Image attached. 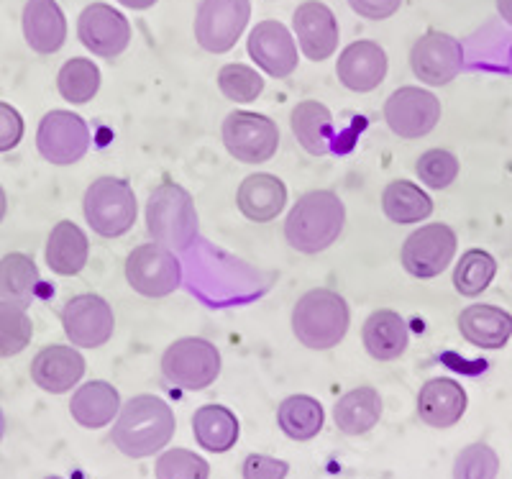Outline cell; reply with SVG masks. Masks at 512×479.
Masks as SVG:
<instances>
[{"label":"cell","mask_w":512,"mask_h":479,"mask_svg":"<svg viewBox=\"0 0 512 479\" xmlns=\"http://www.w3.org/2000/svg\"><path fill=\"white\" fill-rule=\"evenodd\" d=\"M175 413L157 395H136L121 405L111 441L128 459H146L162 451L175 436Z\"/></svg>","instance_id":"6da1fadb"},{"label":"cell","mask_w":512,"mask_h":479,"mask_svg":"<svg viewBox=\"0 0 512 479\" xmlns=\"http://www.w3.org/2000/svg\"><path fill=\"white\" fill-rule=\"evenodd\" d=\"M346 226V205L333 190H310L285 221L287 244L300 254L326 252Z\"/></svg>","instance_id":"7a4b0ae2"},{"label":"cell","mask_w":512,"mask_h":479,"mask_svg":"<svg viewBox=\"0 0 512 479\" xmlns=\"http://www.w3.org/2000/svg\"><path fill=\"white\" fill-rule=\"evenodd\" d=\"M349 305L328 287L310 290L292 308V333L303 346L313 351H326L344 341L349 331Z\"/></svg>","instance_id":"3957f363"},{"label":"cell","mask_w":512,"mask_h":479,"mask_svg":"<svg viewBox=\"0 0 512 479\" xmlns=\"http://www.w3.org/2000/svg\"><path fill=\"white\" fill-rule=\"evenodd\" d=\"M146 231L154 244L185 252L198 239V211L190 193L177 182H162L146 200Z\"/></svg>","instance_id":"277c9868"},{"label":"cell","mask_w":512,"mask_h":479,"mask_svg":"<svg viewBox=\"0 0 512 479\" xmlns=\"http://www.w3.org/2000/svg\"><path fill=\"white\" fill-rule=\"evenodd\" d=\"M82 211L88 218V226L103 239H118L128 234L136 223L139 203H136L134 187L121 177H98L85 190Z\"/></svg>","instance_id":"5b68a950"},{"label":"cell","mask_w":512,"mask_h":479,"mask_svg":"<svg viewBox=\"0 0 512 479\" xmlns=\"http://www.w3.org/2000/svg\"><path fill=\"white\" fill-rule=\"evenodd\" d=\"M162 374L175 387L200 392L218 380L221 351L210 341L198 339V336H185V339L167 346L162 357Z\"/></svg>","instance_id":"8992f818"},{"label":"cell","mask_w":512,"mask_h":479,"mask_svg":"<svg viewBox=\"0 0 512 479\" xmlns=\"http://www.w3.org/2000/svg\"><path fill=\"white\" fill-rule=\"evenodd\" d=\"M126 280L144 298H167L180 287L182 264L162 244H141L126 259Z\"/></svg>","instance_id":"52a82bcc"},{"label":"cell","mask_w":512,"mask_h":479,"mask_svg":"<svg viewBox=\"0 0 512 479\" xmlns=\"http://www.w3.org/2000/svg\"><path fill=\"white\" fill-rule=\"evenodd\" d=\"M251 0H203L195 13V41L210 54H226L246 31Z\"/></svg>","instance_id":"ba28073f"},{"label":"cell","mask_w":512,"mask_h":479,"mask_svg":"<svg viewBox=\"0 0 512 479\" xmlns=\"http://www.w3.org/2000/svg\"><path fill=\"white\" fill-rule=\"evenodd\" d=\"M223 144L228 154L244 164H264L277 154L280 129L269 116L233 111L223 121Z\"/></svg>","instance_id":"9c48e42d"},{"label":"cell","mask_w":512,"mask_h":479,"mask_svg":"<svg viewBox=\"0 0 512 479\" xmlns=\"http://www.w3.org/2000/svg\"><path fill=\"white\" fill-rule=\"evenodd\" d=\"M456 246L459 241H456L454 228L446 223H428L405 239L400 262L408 275L418 277V280H433L454 262Z\"/></svg>","instance_id":"30bf717a"},{"label":"cell","mask_w":512,"mask_h":479,"mask_svg":"<svg viewBox=\"0 0 512 479\" xmlns=\"http://www.w3.org/2000/svg\"><path fill=\"white\" fill-rule=\"evenodd\" d=\"M36 147L57 167L80 162L90 149V129L85 118L72 111H49L36 131Z\"/></svg>","instance_id":"8fae6325"},{"label":"cell","mask_w":512,"mask_h":479,"mask_svg":"<svg viewBox=\"0 0 512 479\" xmlns=\"http://www.w3.org/2000/svg\"><path fill=\"white\" fill-rule=\"evenodd\" d=\"M384 121L400 139H423L441 121V100L431 90L405 85L384 103Z\"/></svg>","instance_id":"7c38bea8"},{"label":"cell","mask_w":512,"mask_h":479,"mask_svg":"<svg viewBox=\"0 0 512 479\" xmlns=\"http://www.w3.org/2000/svg\"><path fill=\"white\" fill-rule=\"evenodd\" d=\"M62 328L72 346L98 349L113 339L116 318H113V308L108 305V300L93 293H82L64 303Z\"/></svg>","instance_id":"4fadbf2b"},{"label":"cell","mask_w":512,"mask_h":479,"mask_svg":"<svg viewBox=\"0 0 512 479\" xmlns=\"http://www.w3.org/2000/svg\"><path fill=\"white\" fill-rule=\"evenodd\" d=\"M410 67L420 82L431 85V88H443L464 70V47L451 34L428 31L413 44Z\"/></svg>","instance_id":"5bb4252c"},{"label":"cell","mask_w":512,"mask_h":479,"mask_svg":"<svg viewBox=\"0 0 512 479\" xmlns=\"http://www.w3.org/2000/svg\"><path fill=\"white\" fill-rule=\"evenodd\" d=\"M77 36L82 47L95 57L116 59L131 44V24L121 11L108 3H90L77 18Z\"/></svg>","instance_id":"9a60e30c"},{"label":"cell","mask_w":512,"mask_h":479,"mask_svg":"<svg viewBox=\"0 0 512 479\" xmlns=\"http://www.w3.org/2000/svg\"><path fill=\"white\" fill-rule=\"evenodd\" d=\"M246 49H249V57L254 59L256 67L267 72V75L277 77V80L290 77L297 70V62H300L290 29L280 21H272V18L251 29Z\"/></svg>","instance_id":"2e32d148"},{"label":"cell","mask_w":512,"mask_h":479,"mask_svg":"<svg viewBox=\"0 0 512 479\" xmlns=\"http://www.w3.org/2000/svg\"><path fill=\"white\" fill-rule=\"evenodd\" d=\"M292 29L297 34L300 52L310 62H326L338 49V21L331 8L320 0H305L292 13Z\"/></svg>","instance_id":"e0dca14e"},{"label":"cell","mask_w":512,"mask_h":479,"mask_svg":"<svg viewBox=\"0 0 512 479\" xmlns=\"http://www.w3.org/2000/svg\"><path fill=\"white\" fill-rule=\"evenodd\" d=\"M387 67H390L387 54L377 41L361 39L338 54L336 75L351 93H372L387 77Z\"/></svg>","instance_id":"ac0fdd59"},{"label":"cell","mask_w":512,"mask_h":479,"mask_svg":"<svg viewBox=\"0 0 512 479\" xmlns=\"http://www.w3.org/2000/svg\"><path fill=\"white\" fill-rule=\"evenodd\" d=\"M82 374H85V359L75 346H44L31 362V380L52 395L70 392L82 380Z\"/></svg>","instance_id":"d6986e66"},{"label":"cell","mask_w":512,"mask_h":479,"mask_svg":"<svg viewBox=\"0 0 512 479\" xmlns=\"http://www.w3.org/2000/svg\"><path fill=\"white\" fill-rule=\"evenodd\" d=\"M466 390L456 380L448 377H436L428 380L418 392V415L425 426L431 428H451L464 418Z\"/></svg>","instance_id":"ffe728a7"},{"label":"cell","mask_w":512,"mask_h":479,"mask_svg":"<svg viewBox=\"0 0 512 479\" xmlns=\"http://www.w3.org/2000/svg\"><path fill=\"white\" fill-rule=\"evenodd\" d=\"M24 39L36 54H54L67 41V18L57 0H29L24 6Z\"/></svg>","instance_id":"44dd1931"},{"label":"cell","mask_w":512,"mask_h":479,"mask_svg":"<svg viewBox=\"0 0 512 479\" xmlns=\"http://www.w3.org/2000/svg\"><path fill=\"white\" fill-rule=\"evenodd\" d=\"M236 203L249 221L269 223L285 211L287 187L280 177L269 175V172H256L241 182Z\"/></svg>","instance_id":"7402d4cb"},{"label":"cell","mask_w":512,"mask_h":479,"mask_svg":"<svg viewBox=\"0 0 512 479\" xmlns=\"http://www.w3.org/2000/svg\"><path fill=\"white\" fill-rule=\"evenodd\" d=\"M459 331L472 346L495 351L512 339V316L497 305L474 303L461 310Z\"/></svg>","instance_id":"603a6c76"},{"label":"cell","mask_w":512,"mask_h":479,"mask_svg":"<svg viewBox=\"0 0 512 479\" xmlns=\"http://www.w3.org/2000/svg\"><path fill=\"white\" fill-rule=\"evenodd\" d=\"M361 339L367 346L369 357L377 362H395L405 354L410 344V328L405 318L395 310H374L361 328Z\"/></svg>","instance_id":"cb8c5ba5"},{"label":"cell","mask_w":512,"mask_h":479,"mask_svg":"<svg viewBox=\"0 0 512 479\" xmlns=\"http://www.w3.org/2000/svg\"><path fill=\"white\" fill-rule=\"evenodd\" d=\"M49 269L59 277H75L80 275L90 257V241L77 223L59 221L52 228L44 249Z\"/></svg>","instance_id":"d4e9b609"},{"label":"cell","mask_w":512,"mask_h":479,"mask_svg":"<svg viewBox=\"0 0 512 479\" xmlns=\"http://www.w3.org/2000/svg\"><path fill=\"white\" fill-rule=\"evenodd\" d=\"M121 410V395L116 387L105 380L85 382L77 387L70 400V413L82 428H105L118 418Z\"/></svg>","instance_id":"484cf974"},{"label":"cell","mask_w":512,"mask_h":479,"mask_svg":"<svg viewBox=\"0 0 512 479\" xmlns=\"http://www.w3.org/2000/svg\"><path fill=\"white\" fill-rule=\"evenodd\" d=\"M192 433L205 451L226 454L239 441V418L226 405H203L192 415Z\"/></svg>","instance_id":"4316f807"},{"label":"cell","mask_w":512,"mask_h":479,"mask_svg":"<svg viewBox=\"0 0 512 479\" xmlns=\"http://www.w3.org/2000/svg\"><path fill=\"white\" fill-rule=\"evenodd\" d=\"M292 134L300 141V147L313 157H326L331 152L333 139V113L318 100L297 103L290 116Z\"/></svg>","instance_id":"83f0119b"},{"label":"cell","mask_w":512,"mask_h":479,"mask_svg":"<svg viewBox=\"0 0 512 479\" xmlns=\"http://www.w3.org/2000/svg\"><path fill=\"white\" fill-rule=\"evenodd\" d=\"M382 418V398L374 387H356L349 390L344 398H338L333 408L336 428L346 436H361L369 433Z\"/></svg>","instance_id":"f1b7e54d"},{"label":"cell","mask_w":512,"mask_h":479,"mask_svg":"<svg viewBox=\"0 0 512 479\" xmlns=\"http://www.w3.org/2000/svg\"><path fill=\"white\" fill-rule=\"evenodd\" d=\"M39 287L41 275L34 259L21 252H11L0 259V300L29 308L39 295Z\"/></svg>","instance_id":"f546056e"},{"label":"cell","mask_w":512,"mask_h":479,"mask_svg":"<svg viewBox=\"0 0 512 479\" xmlns=\"http://www.w3.org/2000/svg\"><path fill=\"white\" fill-rule=\"evenodd\" d=\"M382 211L392 223H420L433 213L431 195L410 180H395L384 187Z\"/></svg>","instance_id":"4dcf8cb0"},{"label":"cell","mask_w":512,"mask_h":479,"mask_svg":"<svg viewBox=\"0 0 512 479\" xmlns=\"http://www.w3.org/2000/svg\"><path fill=\"white\" fill-rule=\"evenodd\" d=\"M277 423L292 441H310L323 431L326 410L310 395H290L277 410Z\"/></svg>","instance_id":"1f68e13d"},{"label":"cell","mask_w":512,"mask_h":479,"mask_svg":"<svg viewBox=\"0 0 512 479\" xmlns=\"http://www.w3.org/2000/svg\"><path fill=\"white\" fill-rule=\"evenodd\" d=\"M57 88L67 103L72 106H85L98 95L100 90V70L93 59L72 57L62 65L57 75Z\"/></svg>","instance_id":"d6a6232c"},{"label":"cell","mask_w":512,"mask_h":479,"mask_svg":"<svg viewBox=\"0 0 512 479\" xmlns=\"http://www.w3.org/2000/svg\"><path fill=\"white\" fill-rule=\"evenodd\" d=\"M497 275V259L484 249H469L461 254L454 269V287L464 298H477L492 285Z\"/></svg>","instance_id":"836d02e7"},{"label":"cell","mask_w":512,"mask_h":479,"mask_svg":"<svg viewBox=\"0 0 512 479\" xmlns=\"http://www.w3.org/2000/svg\"><path fill=\"white\" fill-rule=\"evenodd\" d=\"M34 336V323L26 316V308L0 300V359L16 357Z\"/></svg>","instance_id":"e575fe53"},{"label":"cell","mask_w":512,"mask_h":479,"mask_svg":"<svg viewBox=\"0 0 512 479\" xmlns=\"http://www.w3.org/2000/svg\"><path fill=\"white\" fill-rule=\"evenodd\" d=\"M218 88L233 103H254L264 90V77L254 67L233 62L218 72Z\"/></svg>","instance_id":"d590c367"},{"label":"cell","mask_w":512,"mask_h":479,"mask_svg":"<svg viewBox=\"0 0 512 479\" xmlns=\"http://www.w3.org/2000/svg\"><path fill=\"white\" fill-rule=\"evenodd\" d=\"M459 170V157L448 149H428L415 164L420 182L431 190H446L459 177Z\"/></svg>","instance_id":"8d00e7d4"},{"label":"cell","mask_w":512,"mask_h":479,"mask_svg":"<svg viewBox=\"0 0 512 479\" xmlns=\"http://www.w3.org/2000/svg\"><path fill=\"white\" fill-rule=\"evenodd\" d=\"M500 456L487 444H469L454 462V479H497Z\"/></svg>","instance_id":"74e56055"},{"label":"cell","mask_w":512,"mask_h":479,"mask_svg":"<svg viewBox=\"0 0 512 479\" xmlns=\"http://www.w3.org/2000/svg\"><path fill=\"white\" fill-rule=\"evenodd\" d=\"M157 479H208L210 464L187 449H169L157 459Z\"/></svg>","instance_id":"f35d334b"},{"label":"cell","mask_w":512,"mask_h":479,"mask_svg":"<svg viewBox=\"0 0 512 479\" xmlns=\"http://www.w3.org/2000/svg\"><path fill=\"white\" fill-rule=\"evenodd\" d=\"M24 139V118L11 103L0 100V154L11 152Z\"/></svg>","instance_id":"ab89813d"},{"label":"cell","mask_w":512,"mask_h":479,"mask_svg":"<svg viewBox=\"0 0 512 479\" xmlns=\"http://www.w3.org/2000/svg\"><path fill=\"white\" fill-rule=\"evenodd\" d=\"M241 472H244V479H285L290 464L267 454H249Z\"/></svg>","instance_id":"60d3db41"},{"label":"cell","mask_w":512,"mask_h":479,"mask_svg":"<svg viewBox=\"0 0 512 479\" xmlns=\"http://www.w3.org/2000/svg\"><path fill=\"white\" fill-rule=\"evenodd\" d=\"M351 11L369 21H384L400 11L402 0H349Z\"/></svg>","instance_id":"b9f144b4"},{"label":"cell","mask_w":512,"mask_h":479,"mask_svg":"<svg viewBox=\"0 0 512 479\" xmlns=\"http://www.w3.org/2000/svg\"><path fill=\"white\" fill-rule=\"evenodd\" d=\"M121 6L131 8V11H149V8H154L159 3V0H118Z\"/></svg>","instance_id":"7bdbcfd3"},{"label":"cell","mask_w":512,"mask_h":479,"mask_svg":"<svg viewBox=\"0 0 512 479\" xmlns=\"http://www.w3.org/2000/svg\"><path fill=\"white\" fill-rule=\"evenodd\" d=\"M497 11L512 26V0H497Z\"/></svg>","instance_id":"ee69618b"},{"label":"cell","mask_w":512,"mask_h":479,"mask_svg":"<svg viewBox=\"0 0 512 479\" xmlns=\"http://www.w3.org/2000/svg\"><path fill=\"white\" fill-rule=\"evenodd\" d=\"M6 213H8V198H6V190H3V185H0V223H3Z\"/></svg>","instance_id":"f6af8a7d"},{"label":"cell","mask_w":512,"mask_h":479,"mask_svg":"<svg viewBox=\"0 0 512 479\" xmlns=\"http://www.w3.org/2000/svg\"><path fill=\"white\" fill-rule=\"evenodd\" d=\"M3 436H6V415L0 410V441H3Z\"/></svg>","instance_id":"bcb514c9"},{"label":"cell","mask_w":512,"mask_h":479,"mask_svg":"<svg viewBox=\"0 0 512 479\" xmlns=\"http://www.w3.org/2000/svg\"><path fill=\"white\" fill-rule=\"evenodd\" d=\"M47 479H62V477H47Z\"/></svg>","instance_id":"7dc6e473"}]
</instances>
